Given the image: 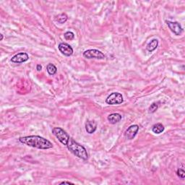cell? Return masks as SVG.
Returning a JSON list of instances; mask_svg holds the SVG:
<instances>
[{
	"label": "cell",
	"mask_w": 185,
	"mask_h": 185,
	"mask_svg": "<svg viewBox=\"0 0 185 185\" xmlns=\"http://www.w3.org/2000/svg\"><path fill=\"white\" fill-rule=\"evenodd\" d=\"M21 143L35 148L46 150L53 147V144L49 140L38 135H30V136L21 137L19 138Z\"/></svg>",
	"instance_id": "1"
},
{
	"label": "cell",
	"mask_w": 185,
	"mask_h": 185,
	"mask_svg": "<svg viewBox=\"0 0 185 185\" xmlns=\"http://www.w3.org/2000/svg\"><path fill=\"white\" fill-rule=\"evenodd\" d=\"M66 146L71 153H73L75 156L78 157L79 158H81L85 161L88 158V154L86 149L83 146H81L80 144H79L78 142H77L75 140H74L72 138H69Z\"/></svg>",
	"instance_id": "2"
},
{
	"label": "cell",
	"mask_w": 185,
	"mask_h": 185,
	"mask_svg": "<svg viewBox=\"0 0 185 185\" xmlns=\"http://www.w3.org/2000/svg\"><path fill=\"white\" fill-rule=\"evenodd\" d=\"M52 133L55 135L61 143L64 145V146H66L70 138L69 135L67 134L66 131H64L60 127H54L52 130Z\"/></svg>",
	"instance_id": "3"
},
{
	"label": "cell",
	"mask_w": 185,
	"mask_h": 185,
	"mask_svg": "<svg viewBox=\"0 0 185 185\" xmlns=\"http://www.w3.org/2000/svg\"><path fill=\"white\" fill-rule=\"evenodd\" d=\"M124 101L123 95L120 93H112L107 97L106 102L109 105H118L122 104Z\"/></svg>",
	"instance_id": "4"
},
{
	"label": "cell",
	"mask_w": 185,
	"mask_h": 185,
	"mask_svg": "<svg viewBox=\"0 0 185 185\" xmlns=\"http://www.w3.org/2000/svg\"><path fill=\"white\" fill-rule=\"evenodd\" d=\"M83 57L87 59H104L106 57L104 54L97 49H88L83 52Z\"/></svg>",
	"instance_id": "5"
},
{
	"label": "cell",
	"mask_w": 185,
	"mask_h": 185,
	"mask_svg": "<svg viewBox=\"0 0 185 185\" xmlns=\"http://www.w3.org/2000/svg\"><path fill=\"white\" fill-rule=\"evenodd\" d=\"M166 24L168 25V28L171 30V31L176 35V36H179L183 32V29L178 22H172V21L166 20Z\"/></svg>",
	"instance_id": "6"
},
{
	"label": "cell",
	"mask_w": 185,
	"mask_h": 185,
	"mask_svg": "<svg viewBox=\"0 0 185 185\" xmlns=\"http://www.w3.org/2000/svg\"><path fill=\"white\" fill-rule=\"evenodd\" d=\"M58 49L60 52L66 57H69L73 54V49L67 43H60L58 46Z\"/></svg>",
	"instance_id": "7"
},
{
	"label": "cell",
	"mask_w": 185,
	"mask_h": 185,
	"mask_svg": "<svg viewBox=\"0 0 185 185\" xmlns=\"http://www.w3.org/2000/svg\"><path fill=\"white\" fill-rule=\"evenodd\" d=\"M29 56L25 52L18 53L11 58V62L16 64H21V63L25 62L28 60Z\"/></svg>",
	"instance_id": "8"
},
{
	"label": "cell",
	"mask_w": 185,
	"mask_h": 185,
	"mask_svg": "<svg viewBox=\"0 0 185 185\" xmlns=\"http://www.w3.org/2000/svg\"><path fill=\"white\" fill-rule=\"evenodd\" d=\"M139 131V126L137 125H131L125 133V137L127 140H132Z\"/></svg>",
	"instance_id": "9"
},
{
	"label": "cell",
	"mask_w": 185,
	"mask_h": 185,
	"mask_svg": "<svg viewBox=\"0 0 185 185\" xmlns=\"http://www.w3.org/2000/svg\"><path fill=\"white\" fill-rule=\"evenodd\" d=\"M121 115L118 113L111 114L108 116V121H109L111 125H115V124L119 122L121 120Z\"/></svg>",
	"instance_id": "10"
},
{
	"label": "cell",
	"mask_w": 185,
	"mask_h": 185,
	"mask_svg": "<svg viewBox=\"0 0 185 185\" xmlns=\"http://www.w3.org/2000/svg\"><path fill=\"white\" fill-rule=\"evenodd\" d=\"M97 129V124L94 121H88L85 125V130L88 134H93Z\"/></svg>",
	"instance_id": "11"
},
{
	"label": "cell",
	"mask_w": 185,
	"mask_h": 185,
	"mask_svg": "<svg viewBox=\"0 0 185 185\" xmlns=\"http://www.w3.org/2000/svg\"><path fill=\"white\" fill-rule=\"evenodd\" d=\"M158 46V41L157 39H153L151 40V41L147 44V45L146 46L147 50L150 51V52H152L154 50H156Z\"/></svg>",
	"instance_id": "12"
},
{
	"label": "cell",
	"mask_w": 185,
	"mask_h": 185,
	"mask_svg": "<svg viewBox=\"0 0 185 185\" xmlns=\"http://www.w3.org/2000/svg\"><path fill=\"white\" fill-rule=\"evenodd\" d=\"M164 126H163L162 124L161 123H157L155 124L153 126V127H152V130H153V132L155 133V134H161V133H162L163 131H164Z\"/></svg>",
	"instance_id": "13"
},
{
	"label": "cell",
	"mask_w": 185,
	"mask_h": 185,
	"mask_svg": "<svg viewBox=\"0 0 185 185\" xmlns=\"http://www.w3.org/2000/svg\"><path fill=\"white\" fill-rule=\"evenodd\" d=\"M68 19V17L65 13H62L56 16L55 20L57 21V23H60V24H64V23H66V21Z\"/></svg>",
	"instance_id": "14"
},
{
	"label": "cell",
	"mask_w": 185,
	"mask_h": 185,
	"mask_svg": "<svg viewBox=\"0 0 185 185\" xmlns=\"http://www.w3.org/2000/svg\"><path fill=\"white\" fill-rule=\"evenodd\" d=\"M46 69H47L48 73L50 75H55L57 72V67H56L54 64H51V63L48 64L47 67H46Z\"/></svg>",
	"instance_id": "15"
},
{
	"label": "cell",
	"mask_w": 185,
	"mask_h": 185,
	"mask_svg": "<svg viewBox=\"0 0 185 185\" xmlns=\"http://www.w3.org/2000/svg\"><path fill=\"white\" fill-rule=\"evenodd\" d=\"M64 37L66 40H68V41H72L75 39V34L74 33L71 31H67L64 34Z\"/></svg>",
	"instance_id": "16"
},
{
	"label": "cell",
	"mask_w": 185,
	"mask_h": 185,
	"mask_svg": "<svg viewBox=\"0 0 185 185\" xmlns=\"http://www.w3.org/2000/svg\"><path fill=\"white\" fill-rule=\"evenodd\" d=\"M158 109V105L156 103H153L151 105V106L149 107V112L150 113H154L157 111V109Z\"/></svg>",
	"instance_id": "17"
},
{
	"label": "cell",
	"mask_w": 185,
	"mask_h": 185,
	"mask_svg": "<svg viewBox=\"0 0 185 185\" xmlns=\"http://www.w3.org/2000/svg\"><path fill=\"white\" fill-rule=\"evenodd\" d=\"M177 176L179 177V178H181V179H184L185 177V172L183 170V169H181V168H179V169L177 170Z\"/></svg>",
	"instance_id": "18"
},
{
	"label": "cell",
	"mask_w": 185,
	"mask_h": 185,
	"mask_svg": "<svg viewBox=\"0 0 185 185\" xmlns=\"http://www.w3.org/2000/svg\"><path fill=\"white\" fill-rule=\"evenodd\" d=\"M36 69H37V71H38V72L41 71V69H42V66H41V64H37Z\"/></svg>",
	"instance_id": "19"
},
{
	"label": "cell",
	"mask_w": 185,
	"mask_h": 185,
	"mask_svg": "<svg viewBox=\"0 0 185 185\" xmlns=\"http://www.w3.org/2000/svg\"><path fill=\"white\" fill-rule=\"evenodd\" d=\"M73 184V183H72V182H62L60 183V184Z\"/></svg>",
	"instance_id": "20"
},
{
	"label": "cell",
	"mask_w": 185,
	"mask_h": 185,
	"mask_svg": "<svg viewBox=\"0 0 185 185\" xmlns=\"http://www.w3.org/2000/svg\"><path fill=\"white\" fill-rule=\"evenodd\" d=\"M0 36H1V39H0V41H2V40H3V38H4L3 34H0Z\"/></svg>",
	"instance_id": "21"
}]
</instances>
